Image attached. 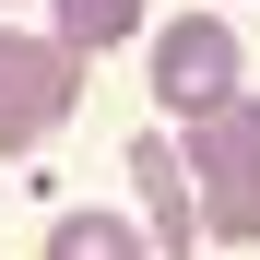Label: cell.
<instances>
[{
  "instance_id": "obj_1",
  "label": "cell",
  "mask_w": 260,
  "mask_h": 260,
  "mask_svg": "<svg viewBox=\"0 0 260 260\" xmlns=\"http://www.w3.org/2000/svg\"><path fill=\"white\" fill-rule=\"evenodd\" d=\"M189 201H201V237H237V248H260V95H237V107H213V118H189Z\"/></svg>"
},
{
  "instance_id": "obj_2",
  "label": "cell",
  "mask_w": 260,
  "mask_h": 260,
  "mask_svg": "<svg viewBox=\"0 0 260 260\" xmlns=\"http://www.w3.org/2000/svg\"><path fill=\"white\" fill-rule=\"evenodd\" d=\"M71 95H83V59L59 36H12L0 24V154H36L71 118Z\"/></svg>"
},
{
  "instance_id": "obj_3",
  "label": "cell",
  "mask_w": 260,
  "mask_h": 260,
  "mask_svg": "<svg viewBox=\"0 0 260 260\" xmlns=\"http://www.w3.org/2000/svg\"><path fill=\"white\" fill-rule=\"evenodd\" d=\"M248 59H237V24H213V12H178L154 36V107L166 118H213V107H237L248 83H237Z\"/></svg>"
},
{
  "instance_id": "obj_4",
  "label": "cell",
  "mask_w": 260,
  "mask_h": 260,
  "mask_svg": "<svg viewBox=\"0 0 260 260\" xmlns=\"http://www.w3.org/2000/svg\"><path fill=\"white\" fill-rule=\"evenodd\" d=\"M118 166H130V189H142V248H154V260H189V248H201V201H189L178 142H166V130H142Z\"/></svg>"
},
{
  "instance_id": "obj_5",
  "label": "cell",
  "mask_w": 260,
  "mask_h": 260,
  "mask_svg": "<svg viewBox=\"0 0 260 260\" xmlns=\"http://www.w3.org/2000/svg\"><path fill=\"white\" fill-rule=\"evenodd\" d=\"M48 260H154V248H142V225H118V213H59Z\"/></svg>"
},
{
  "instance_id": "obj_6",
  "label": "cell",
  "mask_w": 260,
  "mask_h": 260,
  "mask_svg": "<svg viewBox=\"0 0 260 260\" xmlns=\"http://www.w3.org/2000/svg\"><path fill=\"white\" fill-rule=\"evenodd\" d=\"M118 36H142V0H59V48L71 59H107Z\"/></svg>"
}]
</instances>
